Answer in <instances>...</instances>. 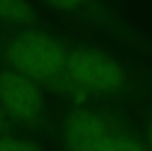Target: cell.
<instances>
[{
	"mask_svg": "<svg viewBox=\"0 0 152 151\" xmlns=\"http://www.w3.org/2000/svg\"><path fill=\"white\" fill-rule=\"evenodd\" d=\"M0 151H42L35 144L8 136L0 137Z\"/></svg>",
	"mask_w": 152,
	"mask_h": 151,
	"instance_id": "cell-6",
	"label": "cell"
},
{
	"mask_svg": "<svg viewBox=\"0 0 152 151\" xmlns=\"http://www.w3.org/2000/svg\"><path fill=\"white\" fill-rule=\"evenodd\" d=\"M65 151H149L140 133L118 108L75 101L61 124Z\"/></svg>",
	"mask_w": 152,
	"mask_h": 151,
	"instance_id": "cell-1",
	"label": "cell"
},
{
	"mask_svg": "<svg viewBox=\"0 0 152 151\" xmlns=\"http://www.w3.org/2000/svg\"><path fill=\"white\" fill-rule=\"evenodd\" d=\"M108 3H110L111 5H113L114 7L119 8V0H106Z\"/></svg>",
	"mask_w": 152,
	"mask_h": 151,
	"instance_id": "cell-8",
	"label": "cell"
},
{
	"mask_svg": "<svg viewBox=\"0 0 152 151\" xmlns=\"http://www.w3.org/2000/svg\"><path fill=\"white\" fill-rule=\"evenodd\" d=\"M115 106L134 125L149 151H152V99L132 103L110 104Z\"/></svg>",
	"mask_w": 152,
	"mask_h": 151,
	"instance_id": "cell-4",
	"label": "cell"
},
{
	"mask_svg": "<svg viewBox=\"0 0 152 151\" xmlns=\"http://www.w3.org/2000/svg\"><path fill=\"white\" fill-rule=\"evenodd\" d=\"M8 131H10V124H8L7 120L4 118L3 114L0 111V137L7 136Z\"/></svg>",
	"mask_w": 152,
	"mask_h": 151,
	"instance_id": "cell-7",
	"label": "cell"
},
{
	"mask_svg": "<svg viewBox=\"0 0 152 151\" xmlns=\"http://www.w3.org/2000/svg\"><path fill=\"white\" fill-rule=\"evenodd\" d=\"M0 106L14 121L35 126L42 115V96L26 76L14 71H0Z\"/></svg>",
	"mask_w": 152,
	"mask_h": 151,
	"instance_id": "cell-3",
	"label": "cell"
},
{
	"mask_svg": "<svg viewBox=\"0 0 152 151\" xmlns=\"http://www.w3.org/2000/svg\"><path fill=\"white\" fill-rule=\"evenodd\" d=\"M0 19L15 25H30L35 14L25 0H0Z\"/></svg>",
	"mask_w": 152,
	"mask_h": 151,
	"instance_id": "cell-5",
	"label": "cell"
},
{
	"mask_svg": "<svg viewBox=\"0 0 152 151\" xmlns=\"http://www.w3.org/2000/svg\"><path fill=\"white\" fill-rule=\"evenodd\" d=\"M67 44L35 29L17 33L7 42L4 56L12 69L32 81H64Z\"/></svg>",
	"mask_w": 152,
	"mask_h": 151,
	"instance_id": "cell-2",
	"label": "cell"
}]
</instances>
